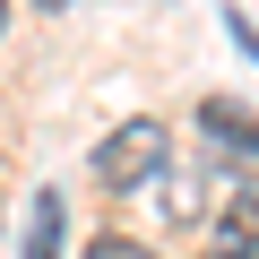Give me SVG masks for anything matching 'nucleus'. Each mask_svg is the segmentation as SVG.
I'll list each match as a JSON object with an SVG mask.
<instances>
[{
  "label": "nucleus",
  "mask_w": 259,
  "mask_h": 259,
  "mask_svg": "<svg viewBox=\"0 0 259 259\" xmlns=\"http://www.w3.org/2000/svg\"><path fill=\"white\" fill-rule=\"evenodd\" d=\"M164 173V121H121L95 147V190H139Z\"/></svg>",
  "instance_id": "1"
},
{
  "label": "nucleus",
  "mask_w": 259,
  "mask_h": 259,
  "mask_svg": "<svg viewBox=\"0 0 259 259\" xmlns=\"http://www.w3.org/2000/svg\"><path fill=\"white\" fill-rule=\"evenodd\" d=\"M61 242H69V199H61V190H35V207H26V250H18V259H61Z\"/></svg>",
  "instance_id": "2"
},
{
  "label": "nucleus",
  "mask_w": 259,
  "mask_h": 259,
  "mask_svg": "<svg viewBox=\"0 0 259 259\" xmlns=\"http://www.w3.org/2000/svg\"><path fill=\"white\" fill-rule=\"evenodd\" d=\"M35 9H69V0H35Z\"/></svg>",
  "instance_id": "6"
},
{
  "label": "nucleus",
  "mask_w": 259,
  "mask_h": 259,
  "mask_svg": "<svg viewBox=\"0 0 259 259\" xmlns=\"http://www.w3.org/2000/svg\"><path fill=\"white\" fill-rule=\"evenodd\" d=\"M87 259H156V250H147V242H130V233H95Z\"/></svg>",
  "instance_id": "4"
},
{
  "label": "nucleus",
  "mask_w": 259,
  "mask_h": 259,
  "mask_svg": "<svg viewBox=\"0 0 259 259\" xmlns=\"http://www.w3.org/2000/svg\"><path fill=\"white\" fill-rule=\"evenodd\" d=\"M0 35H9V0H0Z\"/></svg>",
  "instance_id": "5"
},
{
  "label": "nucleus",
  "mask_w": 259,
  "mask_h": 259,
  "mask_svg": "<svg viewBox=\"0 0 259 259\" xmlns=\"http://www.w3.org/2000/svg\"><path fill=\"white\" fill-rule=\"evenodd\" d=\"M199 130H207L233 164H250V104H225V95H216V104H199Z\"/></svg>",
  "instance_id": "3"
}]
</instances>
